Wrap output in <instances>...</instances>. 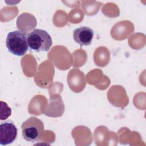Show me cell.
<instances>
[{
    "mask_svg": "<svg viewBox=\"0 0 146 146\" xmlns=\"http://www.w3.org/2000/svg\"><path fill=\"white\" fill-rule=\"evenodd\" d=\"M6 45L9 51L17 56H22L29 48L27 34L18 30L8 33L6 40Z\"/></svg>",
    "mask_w": 146,
    "mask_h": 146,
    "instance_id": "2",
    "label": "cell"
},
{
    "mask_svg": "<svg viewBox=\"0 0 146 146\" xmlns=\"http://www.w3.org/2000/svg\"><path fill=\"white\" fill-rule=\"evenodd\" d=\"M17 135V128L10 121L2 123L0 125V144L2 145L13 143Z\"/></svg>",
    "mask_w": 146,
    "mask_h": 146,
    "instance_id": "4",
    "label": "cell"
},
{
    "mask_svg": "<svg viewBox=\"0 0 146 146\" xmlns=\"http://www.w3.org/2000/svg\"><path fill=\"white\" fill-rule=\"evenodd\" d=\"M94 37L93 30L86 26H83L76 29L73 32V38L76 43L80 46H88Z\"/></svg>",
    "mask_w": 146,
    "mask_h": 146,
    "instance_id": "5",
    "label": "cell"
},
{
    "mask_svg": "<svg viewBox=\"0 0 146 146\" xmlns=\"http://www.w3.org/2000/svg\"><path fill=\"white\" fill-rule=\"evenodd\" d=\"M27 39L29 47L37 52L48 51L52 44L51 36L42 29H35L28 33Z\"/></svg>",
    "mask_w": 146,
    "mask_h": 146,
    "instance_id": "1",
    "label": "cell"
},
{
    "mask_svg": "<svg viewBox=\"0 0 146 146\" xmlns=\"http://www.w3.org/2000/svg\"><path fill=\"white\" fill-rule=\"evenodd\" d=\"M21 129L25 140L27 141L35 142L40 139L43 132L44 125L40 119L32 116L22 124Z\"/></svg>",
    "mask_w": 146,
    "mask_h": 146,
    "instance_id": "3",
    "label": "cell"
}]
</instances>
